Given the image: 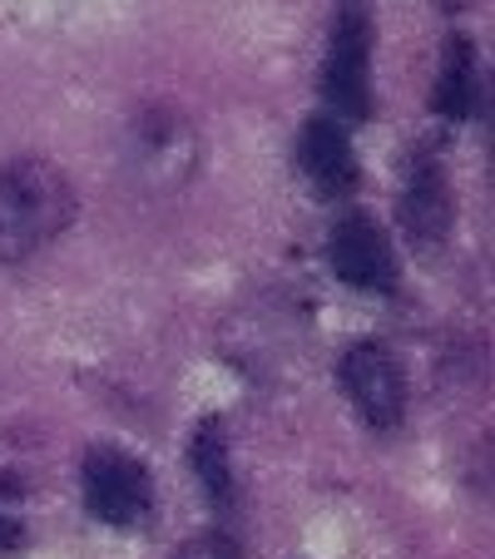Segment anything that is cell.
<instances>
[{
  "label": "cell",
  "mask_w": 495,
  "mask_h": 559,
  "mask_svg": "<svg viewBox=\"0 0 495 559\" xmlns=\"http://www.w3.org/2000/svg\"><path fill=\"white\" fill-rule=\"evenodd\" d=\"M70 223V189L40 158L0 164V263L31 258Z\"/></svg>",
  "instance_id": "cell-1"
},
{
  "label": "cell",
  "mask_w": 495,
  "mask_h": 559,
  "mask_svg": "<svg viewBox=\"0 0 495 559\" xmlns=\"http://www.w3.org/2000/svg\"><path fill=\"white\" fill-rule=\"evenodd\" d=\"M80 486H85V506L95 510L105 525H139L154 510V486L149 471L129 451H90L80 465Z\"/></svg>",
  "instance_id": "cell-2"
},
{
  "label": "cell",
  "mask_w": 495,
  "mask_h": 559,
  "mask_svg": "<svg viewBox=\"0 0 495 559\" xmlns=\"http://www.w3.org/2000/svg\"><path fill=\"white\" fill-rule=\"evenodd\" d=\"M342 386H347L352 406L367 426L391 431L406 416V377H401L397 357L377 342H357V347L342 357Z\"/></svg>",
  "instance_id": "cell-3"
},
{
  "label": "cell",
  "mask_w": 495,
  "mask_h": 559,
  "mask_svg": "<svg viewBox=\"0 0 495 559\" xmlns=\"http://www.w3.org/2000/svg\"><path fill=\"white\" fill-rule=\"evenodd\" d=\"M327 99L347 119L372 115V31L362 11H342L332 31V55H327Z\"/></svg>",
  "instance_id": "cell-4"
},
{
  "label": "cell",
  "mask_w": 495,
  "mask_h": 559,
  "mask_svg": "<svg viewBox=\"0 0 495 559\" xmlns=\"http://www.w3.org/2000/svg\"><path fill=\"white\" fill-rule=\"evenodd\" d=\"M332 267L347 287L362 293H391L397 287V253H391V238L377 228L372 218H342L332 228Z\"/></svg>",
  "instance_id": "cell-5"
},
{
  "label": "cell",
  "mask_w": 495,
  "mask_h": 559,
  "mask_svg": "<svg viewBox=\"0 0 495 559\" xmlns=\"http://www.w3.org/2000/svg\"><path fill=\"white\" fill-rule=\"evenodd\" d=\"M297 158H303V174L313 179L317 193L327 199H342V193L357 189V158H352V139L338 119H313L303 129V144H297Z\"/></svg>",
  "instance_id": "cell-6"
},
{
  "label": "cell",
  "mask_w": 495,
  "mask_h": 559,
  "mask_svg": "<svg viewBox=\"0 0 495 559\" xmlns=\"http://www.w3.org/2000/svg\"><path fill=\"white\" fill-rule=\"evenodd\" d=\"M401 218H406V233L422 238V243H436L446 228H451V189H446L441 164L422 158L406 179V199H401Z\"/></svg>",
  "instance_id": "cell-7"
},
{
  "label": "cell",
  "mask_w": 495,
  "mask_h": 559,
  "mask_svg": "<svg viewBox=\"0 0 495 559\" xmlns=\"http://www.w3.org/2000/svg\"><path fill=\"white\" fill-rule=\"evenodd\" d=\"M475 99H481V60H475V45L456 35L446 45L441 60V80H436V109L446 119H471Z\"/></svg>",
  "instance_id": "cell-8"
},
{
  "label": "cell",
  "mask_w": 495,
  "mask_h": 559,
  "mask_svg": "<svg viewBox=\"0 0 495 559\" xmlns=\"http://www.w3.org/2000/svg\"><path fill=\"white\" fill-rule=\"evenodd\" d=\"M189 461L199 486L209 490L213 506H228L233 500V461H228V436H223V421H199L193 426V445H189Z\"/></svg>",
  "instance_id": "cell-9"
},
{
  "label": "cell",
  "mask_w": 495,
  "mask_h": 559,
  "mask_svg": "<svg viewBox=\"0 0 495 559\" xmlns=\"http://www.w3.org/2000/svg\"><path fill=\"white\" fill-rule=\"evenodd\" d=\"M179 559H243L238 545H233L228 535H219V530H203V535H193L189 545L179 549Z\"/></svg>",
  "instance_id": "cell-10"
},
{
  "label": "cell",
  "mask_w": 495,
  "mask_h": 559,
  "mask_svg": "<svg viewBox=\"0 0 495 559\" xmlns=\"http://www.w3.org/2000/svg\"><path fill=\"white\" fill-rule=\"evenodd\" d=\"M25 545V530H21V520L15 515H5V510H0V555H5V549H21Z\"/></svg>",
  "instance_id": "cell-11"
}]
</instances>
